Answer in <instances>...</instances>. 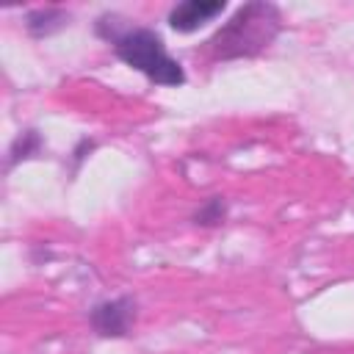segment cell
<instances>
[{"mask_svg":"<svg viewBox=\"0 0 354 354\" xmlns=\"http://www.w3.org/2000/svg\"><path fill=\"white\" fill-rule=\"evenodd\" d=\"M227 216H230V202H227V196L213 194V196H207V199L191 213V221H194L196 227H202V230H210V227L224 224Z\"/></svg>","mask_w":354,"mask_h":354,"instance_id":"cell-6","label":"cell"},{"mask_svg":"<svg viewBox=\"0 0 354 354\" xmlns=\"http://www.w3.org/2000/svg\"><path fill=\"white\" fill-rule=\"evenodd\" d=\"M119 61H124L130 69L141 72L147 80L158 86H183L185 69L177 58L166 53V44L158 30L152 28H127L119 39L111 41Z\"/></svg>","mask_w":354,"mask_h":354,"instance_id":"cell-2","label":"cell"},{"mask_svg":"<svg viewBox=\"0 0 354 354\" xmlns=\"http://www.w3.org/2000/svg\"><path fill=\"white\" fill-rule=\"evenodd\" d=\"M69 19L72 14L64 11V8H55V6H47V8H36L25 17V28L33 39H44V36H53L64 28H69Z\"/></svg>","mask_w":354,"mask_h":354,"instance_id":"cell-5","label":"cell"},{"mask_svg":"<svg viewBox=\"0 0 354 354\" xmlns=\"http://www.w3.org/2000/svg\"><path fill=\"white\" fill-rule=\"evenodd\" d=\"M94 147H97V141H88V138H83V141L77 144V149L72 152V155H75V163H80V160H83V158H86V155H88Z\"/></svg>","mask_w":354,"mask_h":354,"instance_id":"cell-8","label":"cell"},{"mask_svg":"<svg viewBox=\"0 0 354 354\" xmlns=\"http://www.w3.org/2000/svg\"><path fill=\"white\" fill-rule=\"evenodd\" d=\"M282 30V14L274 3H243L207 41L205 53L213 61H238L266 53Z\"/></svg>","mask_w":354,"mask_h":354,"instance_id":"cell-1","label":"cell"},{"mask_svg":"<svg viewBox=\"0 0 354 354\" xmlns=\"http://www.w3.org/2000/svg\"><path fill=\"white\" fill-rule=\"evenodd\" d=\"M136 313H138V301L124 293V296H116V299L97 301L88 310V324L100 337H113L116 340V337L130 335Z\"/></svg>","mask_w":354,"mask_h":354,"instance_id":"cell-3","label":"cell"},{"mask_svg":"<svg viewBox=\"0 0 354 354\" xmlns=\"http://www.w3.org/2000/svg\"><path fill=\"white\" fill-rule=\"evenodd\" d=\"M44 141H41V133L36 127H28V130H19L17 138L11 141L8 147V169H14L19 160H28V158H36L41 152Z\"/></svg>","mask_w":354,"mask_h":354,"instance_id":"cell-7","label":"cell"},{"mask_svg":"<svg viewBox=\"0 0 354 354\" xmlns=\"http://www.w3.org/2000/svg\"><path fill=\"white\" fill-rule=\"evenodd\" d=\"M224 0H183L169 11V28L177 33H194L205 22L224 14Z\"/></svg>","mask_w":354,"mask_h":354,"instance_id":"cell-4","label":"cell"}]
</instances>
